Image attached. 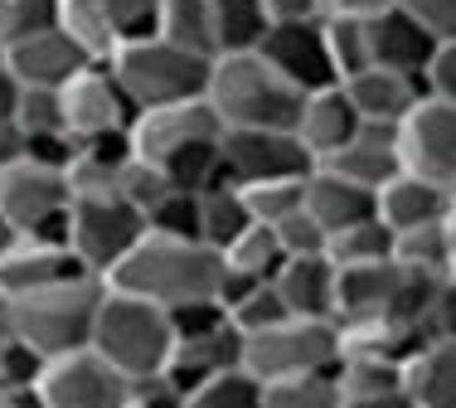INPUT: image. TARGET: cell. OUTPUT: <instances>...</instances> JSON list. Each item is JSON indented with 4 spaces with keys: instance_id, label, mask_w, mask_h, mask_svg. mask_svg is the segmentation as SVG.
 Masks as SVG:
<instances>
[{
    "instance_id": "6",
    "label": "cell",
    "mask_w": 456,
    "mask_h": 408,
    "mask_svg": "<svg viewBox=\"0 0 456 408\" xmlns=\"http://www.w3.org/2000/svg\"><path fill=\"white\" fill-rule=\"evenodd\" d=\"M340 360H345V330L335 316H281L277 326L243 336V364L263 384L335 370Z\"/></svg>"
},
{
    "instance_id": "32",
    "label": "cell",
    "mask_w": 456,
    "mask_h": 408,
    "mask_svg": "<svg viewBox=\"0 0 456 408\" xmlns=\"http://www.w3.org/2000/svg\"><path fill=\"white\" fill-rule=\"evenodd\" d=\"M59 25L88 49V59H112L122 49V35H117L112 15H107L102 0H59Z\"/></svg>"
},
{
    "instance_id": "44",
    "label": "cell",
    "mask_w": 456,
    "mask_h": 408,
    "mask_svg": "<svg viewBox=\"0 0 456 408\" xmlns=\"http://www.w3.org/2000/svg\"><path fill=\"white\" fill-rule=\"evenodd\" d=\"M15 122L29 136L39 132H69V117H63V88H25L20 93V112Z\"/></svg>"
},
{
    "instance_id": "5",
    "label": "cell",
    "mask_w": 456,
    "mask_h": 408,
    "mask_svg": "<svg viewBox=\"0 0 456 408\" xmlns=\"http://www.w3.org/2000/svg\"><path fill=\"white\" fill-rule=\"evenodd\" d=\"M107 69L117 73L122 93L141 107H160V102H184V98H204L214 78V59L209 53H190L160 35L146 39H126L122 49L107 59Z\"/></svg>"
},
{
    "instance_id": "48",
    "label": "cell",
    "mask_w": 456,
    "mask_h": 408,
    "mask_svg": "<svg viewBox=\"0 0 456 408\" xmlns=\"http://www.w3.org/2000/svg\"><path fill=\"white\" fill-rule=\"evenodd\" d=\"M432 336H456V273L442 277L437 302H432Z\"/></svg>"
},
{
    "instance_id": "21",
    "label": "cell",
    "mask_w": 456,
    "mask_h": 408,
    "mask_svg": "<svg viewBox=\"0 0 456 408\" xmlns=\"http://www.w3.org/2000/svg\"><path fill=\"white\" fill-rule=\"evenodd\" d=\"M360 107H354V98L345 93V83H330V88H316L306 93V102H301V117H297V136L311 146V156L330 160L340 146L354 142V132H360Z\"/></svg>"
},
{
    "instance_id": "24",
    "label": "cell",
    "mask_w": 456,
    "mask_h": 408,
    "mask_svg": "<svg viewBox=\"0 0 456 408\" xmlns=\"http://www.w3.org/2000/svg\"><path fill=\"white\" fill-rule=\"evenodd\" d=\"M306 214H316L325 233H340L350 224H364L379 214V190L340 175L335 166H316L306 175Z\"/></svg>"
},
{
    "instance_id": "43",
    "label": "cell",
    "mask_w": 456,
    "mask_h": 408,
    "mask_svg": "<svg viewBox=\"0 0 456 408\" xmlns=\"http://www.w3.org/2000/svg\"><path fill=\"white\" fill-rule=\"evenodd\" d=\"M156 233H175V239H200V190L170 185V195L146 214Z\"/></svg>"
},
{
    "instance_id": "18",
    "label": "cell",
    "mask_w": 456,
    "mask_h": 408,
    "mask_svg": "<svg viewBox=\"0 0 456 408\" xmlns=\"http://www.w3.org/2000/svg\"><path fill=\"white\" fill-rule=\"evenodd\" d=\"M452 209H456V190L432 175H418V170H398L379 190V219L394 233L422 229V224H442V219H452Z\"/></svg>"
},
{
    "instance_id": "46",
    "label": "cell",
    "mask_w": 456,
    "mask_h": 408,
    "mask_svg": "<svg viewBox=\"0 0 456 408\" xmlns=\"http://www.w3.org/2000/svg\"><path fill=\"white\" fill-rule=\"evenodd\" d=\"M102 5H107V15H112L117 35H122V45H126V39L156 35L160 5H166V0H102Z\"/></svg>"
},
{
    "instance_id": "34",
    "label": "cell",
    "mask_w": 456,
    "mask_h": 408,
    "mask_svg": "<svg viewBox=\"0 0 456 408\" xmlns=\"http://www.w3.org/2000/svg\"><path fill=\"white\" fill-rule=\"evenodd\" d=\"M340 370V364H335ZM335 370L316 374H291V379L267 384V408H345V389Z\"/></svg>"
},
{
    "instance_id": "51",
    "label": "cell",
    "mask_w": 456,
    "mask_h": 408,
    "mask_svg": "<svg viewBox=\"0 0 456 408\" xmlns=\"http://www.w3.org/2000/svg\"><path fill=\"white\" fill-rule=\"evenodd\" d=\"M126 408H184V399L166 379H136V394H132Z\"/></svg>"
},
{
    "instance_id": "38",
    "label": "cell",
    "mask_w": 456,
    "mask_h": 408,
    "mask_svg": "<svg viewBox=\"0 0 456 408\" xmlns=\"http://www.w3.org/2000/svg\"><path fill=\"white\" fill-rule=\"evenodd\" d=\"M117 195H122L126 204H136L141 214H151L160 200L170 195L166 166H160V160H151V156H141L136 146H132V156H126L122 170H117Z\"/></svg>"
},
{
    "instance_id": "35",
    "label": "cell",
    "mask_w": 456,
    "mask_h": 408,
    "mask_svg": "<svg viewBox=\"0 0 456 408\" xmlns=\"http://www.w3.org/2000/svg\"><path fill=\"white\" fill-rule=\"evenodd\" d=\"M340 389L345 399H374V394H398L408 384V364L374 360V355H345L340 360Z\"/></svg>"
},
{
    "instance_id": "50",
    "label": "cell",
    "mask_w": 456,
    "mask_h": 408,
    "mask_svg": "<svg viewBox=\"0 0 456 408\" xmlns=\"http://www.w3.org/2000/svg\"><path fill=\"white\" fill-rule=\"evenodd\" d=\"M273 25H301V20H325V0H267Z\"/></svg>"
},
{
    "instance_id": "27",
    "label": "cell",
    "mask_w": 456,
    "mask_h": 408,
    "mask_svg": "<svg viewBox=\"0 0 456 408\" xmlns=\"http://www.w3.org/2000/svg\"><path fill=\"white\" fill-rule=\"evenodd\" d=\"M418 408H456V336H432L408 360V384Z\"/></svg>"
},
{
    "instance_id": "53",
    "label": "cell",
    "mask_w": 456,
    "mask_h": 408,
    "mask_svg": "<svg viewBox=\"0 0 456 408\" xmlns=\"http://www.w3.org/2000/svg\"><path fill=\"white\" fill-rule=\"evenodd\" d=\"M398 0H325V15H354V20H374L384 10H394Z\"/></svg>"
},
{
    "instance_id": "56",
    "label": "cell",
    "mask_w": 456,
    "mask_h": 408,
    "mask_svg": "<svg viewBox=\"0 0 456 408\" xmlns=\"http://www.w3.org/2000/svg\"><path fill=\"white\" fill-rule=\"evenodd\" d=\"M345 408H418L408 389L398 394H374V399H345Z\"/></svg>"
},
{
    "instance_id": "11",
    "label": "cell",
    "mask_w": 456,
    "mask_h": 408,
    "mask_svg": "<svg viewBox=\"0 0 456 408\" xmlns=\"http://www.w3.org/2000/svg\"><path fill=\"white\" fill-rule=\"evenodd\" d=\"M63 117H69V132L78 142H93V136L132 132L136 102L122 93L117 73L102 59V63H88L73 83H63Z\"/></svg>"
},
{
    "instance_id": "25",
    "label": "cell",
    "mask_w": 456,
    "mask_h": 408,
    "mask_svg": "<svg viewBox=\"0 0 456 408\" xmlns=\"http://www.w3.org/2000/svg\"><path fill=\"white\" fill-rule=\"evenodd\" d=\"M398 282H403V263H398V257H374V263H340V321L388 316Z\"/></svg>"
},
{
    "instance_id": "3",
    "label": "cell",
    "mask_w": 456,
    "mask_h": 408,
    "mask_svg": "<svg viewBox=\"0 0 456 408\" xmlns=\"http://www.w3.org/2000/svg\"><path fill=\"white\" fill-rule=\"evenodd\" d=\"M175 340L180 336H175L170 306L107 287L97 326H93V350H102L122 374H132V379H160L170 355H175Z\"/></svg>"
},
{
    "instance_id": "41",
    "label": "cell",
    "mask_w": 456,
    "mask_h": 408,
    "mask_svg": "<svg viewBox=\"0 0 456 408\" xmlns=\"http://www.w3.org/2000/svg\"><path fill=\"white\" fill-rule=\"evenodd\" d=\"M39 370H45V360H39L35 350L25 346V336H20L15 316H10V302L0 297V389L39 379Z\"/></svg>"
},
{
    "instance_id": "52",
    "label": "cell",
    "mask_w": 456,
    "mask_h": 408,
    "mask_svg": "<svg viewBox=\"0 0 456 408\" xmlns=\"http://www.w3.org/2000/svg\"><path fill=\"white\" fill-rule=\"evenodd\" d=\"M25 156H29L25 126H20V122H0V170L15 166V160H25Z\"/></svg>"
},
{
    "instance_id": "55",
    "label": "cell",
    "mask_w": 456,
    "mask_h": 408,
    "mask_svg": "<svg viewBox=\"0 0 456 408\" xmlns=\"http://www.w3.org/2000/svg\"><path fill=\"white\" fill-rule=\"evenodd\" d=\"M0 408H49V404H45V394H39V379H29V384L0 389Z\"/></svg>"
},
{
    "instance_id": "20",
    "label": "cell",
    "mask_w": 456,
    "mask_h": 408,
    "mask_svg": "<svg viewBox=\"0 0 456 408\" xmlns=\"http://www.w3.org/2000/svg\"><path fill=\"white\" fill-rule=\"evenodd\" d=\"M321 166H335L340 175L360 180L369 190H384L388 180L398 175L403 166V126L394 122H360V132H354L350 146H340L330 160H321Z\"/></svg>"
},
{
    "instance_id": "14",
    "label": "cell",
    "mask_w": 456,
    "mask_h": 408,
    "mask_svg": "<svg viewBox=\"0 0 456 408\" xmlns=\"http://www.w3.org/2000/svg\"><path fill=\"white\" fill-rule=\"evenodd\" d=\"M263 53L277 63L281 78H291L301 93H316L340 83L330 59V39H325V20H301V25H273Z\"/></svg>"
},
{
    "instance_id": "26",
    "label": "cell",
    "mask_w": 456,
    "mask_h": 408,
    "mask_svg": "<svg viewBox=\"0 0 456 408\" xmlns=\"http://www.w3.org/2000/svg\"><path fill=\"white\" fill-rule=\"evenodd\" d=\"M340 330H345V355H374V360H398V364H408L432 340L428 326H412V321H398V316L340 321Z\"/></svg>"
},
{
    "instance_id": "37",
    "label": "cell",
    "mask_w": 456,
    "mask_h": 408,
    "mask_svg": "<svg viewBox=\"0 0 456 408\" xmlns=\"http://www.w3.org/2000/svg\"><path fill=\"white\" fill-rule=\"evenodd\" d=\"M394 257H398V263H408V267H422V273H452V233H447V219L394 233Z\"/></svg>"
},
{
    "instance_id": "10",
    "label": "cell",
    "mask_w": 456,
    "mask_h": 408,
    "mask_svg": "<svg viewBox=\"0 0 456 408\" xmlns=\"http://www.w3.org/2000/svg\"><path fill=\"white\" fill-rule=\"evenodd\" d=\"M224 117L214 112L209 93L204 98H184V102H160V107H141L132 122V146L141 156L170 166L175 156L194 151V146L224 142Z\"/></svg>"
},
{
    "instance_id": "29",
    "label": "cell",
    "mask_w": 456,
    "mask_h": 408,
    "mask_svg": "<svg viewBox=\"0 0 456 408\" xmlns=\"http://www.w3.org/2000/svg\"><path fill=\"white\" fill-rule=\"evenodd\" d=\"M273 35L267 0H214V39L219 53H257Z\"/></svg>"
},
{
    "instance_id": "49",
    "label": "cell",
    "mask_w": 456,
    "mask_h": 408,
    "mask_svg": "<svg viewBox=\"0 0 456 408\" xmlns=\"http://www.w3.org/2000/svg\"><path fill=\"white\" fill-rule=\"evenodd\" d=\"M408 10H418L442 39H456V0H403Z\"/></svg>"
},
{
    "instance_id": "2",
    "label": "cell",
    "mask_w": 456,
    "mask_h": 408,
    "mask_svg": "<svg viewBox=\"0 0 456 408\" xmlns=\"http://www.w3.org/2000/svg\"><path fill=\"white\" fill-rule=\"evenodd\" d=\"M102 297H107V277L73 273V277H59V282L35 287L25 297H5V302H10V316H15L25 346L39 360H59L69 350L93 346Z\"/></svg>"
},
{
    "instance_id": "9",
    "label": "cell",
    "mask_w": 456,
    "mask_h": 408,
    "mask_svg": "<svg viewBox=\"0 0 456 408\" xmlns=\"http://www.w3.org/2000/svg\"><path fill=\"white\" fill-rule=\"evenodd\" d=\"M224 166L228 180H297L316 170L311 146L297 136V126H228L224 132Z\"/></svg>"
},
{
    "instance_id": "45",
    "label": "cell",
    "mask_w": 456,
    "mask_h": 408,
    "mask_svg": "<svg viewBox=\"0 0 456 408\" xmlns=\"http://www.w3.org/2000/svg\"><path fill=\"white\" fill-rule=\"evenodd\" d=\"M281 249H287V257H306V253H330V233L321 229L316 214H306V204H301L297 214H287V219L273 224Z\"/></svg>"
},
{
    "instance_id": "8",
    "label": "cell",
    "mask_w": 456,
    "mask_h": 408,
    "mask_svg": "<svg viewBox=\"0 0 456 408\" xmlns=\"http://www.w3.org/2000/svg\"><path fill=\"white\" fill-rule=\"evenodd\" d=\"M39 394L49 408H126L136 394V379L117 370L102 350L83 346L59 360H45Z\"/></svg>"
},
{
    "instance_id": "33",
    "label": "cell",
    "mask_w": 456,
    "mask_h": 408,
    "mask_svg": "<svg viewBox=\"0 0 456 408\" xmlns=\"http://www.w3.org/2000/svg\"><path fill=\"white\" fill-rule=\"evenodd\" d=\"M224 263L233 267V273H243V277H277L281 263H287V249H281V239H277L273 224L253 219V224H248V229L224 249Z\"/></svg>"
},
{
    "instance_id": "19",
    "label": "cell",
    "mask_w": 456,
    "mask_h": 408,
    "mask_svg": "<svg viewBox=\"0 0 456 408\" xmlns=\"http://www.w3.org/2000/svg\"><path fill=\"white\" fill-rule=\"evenodd\" d=\"M233 364H243V330H238L233 321H224V326L200 330V336H180L175 355H170L160 379H166L175 394H190L194 384H204L219 370H233Z\"/></svg>"
},
{
    "instance_id": "42",
    "label": "cell",
    "mask_w": 456,
    "mask_h": 408,
    "mask_svg": "<svg viewBox=\"0 0 456 408\" xmlns=\"http://www.w3.org/2000/svg\"><path fill=\"white\" fill-rule=\"evenodd\" d=\"M243 200H248V209H253V219L277 224V219H287V214H297L301 204H306V175H297V180H253V185H243Z\"/></svg>"
},
{
    "instance_id": "39",
    "label": "cell",
    "mask_w": 456,
    "mask_h": 408,
    "mask_svg": "<svg viewBox=\"0 0 456 408\" xmlns=\"http://www.w3.org/2000/svg\"><path fill=\"white\" fill-rule=\"evenodd\" d=\"M53 25H59V0H0V49L5 53Z\"/></svg>"
},
{
    "instance_id": "16",
    "label": "cell",
    "mask_w": 456,
    "mask_h": 408,
    "mask_svg": "<svg viewBox=\"0 0 456 408\" xmlns=\"http://www.w3.org/2000/svg\"><path fill=\"white\" fill-rule=\"evenodd\" d=\"M5 63L25 88H63V83H73L97 59H88V49H83L63 25H53V29H45V35L15 45L5 53Z\"/></svg>"
},
{
    "instance_id": "36",
    "label": "cell",
    "mask_w": 456,
    "mask_h": 408,
    "mask_svg": "<svg viewBox=\"0 0 456 408\" xmlns=\"http://www.w3.org/2000/svg\"><path fill=\"white\" fill-rule=\"evenodd\" d=\"M325 39H330V59H335V73L354 78V73L374 69V39H369V20H354V15H325Z\"/></svg>"
},
{
    "instance_id": "30",
    "label": "cell",
    "mask_w": 456,
    "mask_h": 408,
    "mask_svg": "<svg viewBox=\"0 0 456 408\" xmlns=\"http://www.w3.org/2000/svg\"><path fill=\"white\" fill-rule=\"evenodd\" d=\"M160 39L190 49V53H209L219 59V39H214V0H166L160 5Z\"/></svg>"
},
{
    "instance_id": "22",
    "label": "cell",
    "mask_w": 456,
    "mask_h": 408,
    "mask_svg": "<svg viewBox=\"0 0 456 408\" xmlns=\"http://www.w3.org/2000/svg\"><path fill=\"white\" fill-rule=\"evenodd\" d=\"M277 292L291 316H335L340 321V263L330 253L287 257L277 273Z\"/></svg>"
},
{
    "instance_id": "15",
    "label": "cell",
    "mask_w": 456,
    "mask_h": 408,
    "mask_svg": "<svg viewBox=\"0 0 456 408\" xmlns=\"http://www.w3.org/2000/svg\"><path fill=\"white\" fill-rule=\"evenodd\" d=\"M369 39H374V63H384V69H398V73H428L432 53H437L442 35L428 25V20L418 15V10H408L403 0H398L394 10H384V15L369 20Z\"/></svg>"
},
{
    "instance_id": "13",
    "label": "cell",
    "mask_w": 456,
    "mask_h": 408,
    "mask_svg": "<svg viewBox=\"0 0 456 408\" xmlns=\"http://www.w3.org/2000/svg\"><path fill=\"white\" fill-rule=\"evenodd\" d=\"M403 166L456 190V102H418V112L403 122Z\"/></svg>"
},
{
    "instance_id": "4",
    "label": "cell",
    "mask_w": 456,
    "mask_h": 408,
    "mask_svg": "<svg viewBox=\"0 0 456 408\" xmlns=\"http://www.w3.org/2000/svg\"><path fill=\"white\" fill-rule=\"evenodd\" d=\"M209 102L224 126H297L306 93L281 78L277 63L257 53H219L209 78Z\"/></svg>"
},
{
    "instance_id": "23",
    "label": "cell",
    "mask_w": 456,
    "mask_h": 408,
    "mask_svg": "<svg viewBox=\"0 0 456 408\" xmlns=\"http://www.w3.org/2000/svg\"><path fill=\"white\" fill-rule=\"evenodd\" d=\"M345 93L354 98V107H360L364 122H394V126H403L408 117L418 112V102L428 98V83H422L418 73H398V69L374 63V69L345 78Z\"/></svg>"
},
{
    "instance_id": "40",
    "label": "cell",
    "mask_w": 456,
    "mask_h": 408,
    "mask_svg": "<svg viewBox=\"0 0 456 408\" xmlns=\"http://www.w3.org/2000/svg\"><path fill=\"white\" fill-rule=\"evenodd\" d=\"M330 257L335 263H374V257H394V229L384 219H364L350 229L330 233Z\"/></svg>"
},
{
    "instance_id": "47",
    "label": "cell",
    "mask_w": 456,
    "mask_h": 408,
    "mask_svg": "<svg viewBox=\"0 0 456 408\" xmlns=\"http://www.w3.org/2000/svg\"><path fill=\"white\" fill-rule=\"evenodd\" d=\"M422 83H428V98L456 102V39H442V45H437L428 73H422Z\"/></svg>"
},
{
    "instance_id": "7",
    "label": "cell",
    "mask_w": 456,
    "mask_h": 408,
    "mask_svg": "<svg viewBox=\"0 0 456 408\" xmlns=\"http://www.w3.org/2000/svg\"><path fill=\"white\" fill-rule=\"evenodd\" d=\"M151 219L126 204L122 195H73V229H69V243L78 253V263L88 273L107 277L126 253L146 239Z\"/></svg>"
},
{
    "instance_id": "57",
    "label": "cell",
    "mask_w": 456,
    "mask_h": 408,
    "mask_svg": "<svg viewBox=\"0 0 456 408\" xmlns=\"http://www.w3.org/2000/svg\"><path fill=\"white\" fill-rule=\"evenodd\" d=\"M15 239H20V224L10 219L5 209H0V249H10V243H15Z\"/></svg>"
},
{
    "instance_id": "17",
    "label": "cell",
    "mask_w": 456,
    "mask_h": 408,
    "mask_svg": "<svg viewBox=\"0 0 456 408\" xmlns=\"http://www.w3.org/2000/svg\"><path fill=\"white\" fill-rule=\"evenodd\" d=\"M88 273L78 263V253L69 243H49L35 239V233H20L10 249H0V297H25L45 282H59V277Z\"/></svg>"
},
{
    "instance_id": "1",
    "label": "cell",
    "mask_w": 456,
    "mask_h": 408,
    "mask_svg": "<svg viewBox=\"0 0 456 408\" xmlns=\"http://www.w3.org/2000/svg\"><path fill=\"white\" fill-rule=\"evenodd\" d=\"M224 273H228L224 253L209 249L204 239H175V233L146 229V239L107 273V287L146 297V302H160V306L175 311V306L219 297Z\"/></svg>"
},
{
    "instance_id": "58",
    "label": "cell",
    "mask_w": 456,
    "mask_h": 408,
    "mask_svg": "<svg viewBox=\"0 0 456 408\" xmlns=\"http://www.w3.org/2000/svg\"><path fill=\"white\" fill-rule=\"evenodd\" d=\"M447 233H452V273H456V209H452V219H447Z\"/></svg>"
},
{
    "instance_id": "12",
    "label": "cell",
    "mask_w": 456,
    "mask_h": 408,
    "mask_svg": "<svg viewBox=\"0 0 456 408\" xmlns=\"http://www.w3.org/2000/svg\"><path fill=\"white\" fill-rule=\"evenodd\" d=\"M69 204H73L69 170L39 166V160H29V156L0 170V209L20 224V233L39 229V224L53 219V214H63Z\"/></svg>"
},
{
    "instance_id": "54",
    "label": "cell",
    "mask_w": 456,
    "mask_h": 408,
    "mask_svg": "<svg viewBox=\"0 0 456 408\" xmlns=\"http://www.w3.org/2000/svg\"><path fill=\"white\" fill-rule=\"evenodd\" d=\"M20 93H25V83L10 73V63L0 59V122H15V112H20Z\"/></svg>"
},
{
    "instance_id": "31",
    "label": "cell",
    "mask_w": 456,
    "mask_h": 408,
    "mask_svg": "<svg viewBox=\"0 0 456 408\" xmlns=\"http://www.w3.org/2000/svg\"><path fill=\"white\" fill-rule=\"evenodd\" d=\"M180 399L184 408H267V384L248 364H233V370H219L204 384H194Z\"/></svg>"
},
{
    "instance_id": "28",
    "label": "cell",
    "mask_w": 456,
    "mask_h": 408,
    "mask_svg": "<svg viewBox=\"0 0 456 408\" xmlns=\"http://www.w3.org/2000/svg\"><path fill=\"white\" fill-rule=\"evenodd\" d=\"M248 224H253V209H248L238 180H214V185L200 190V239L209 243V249L224 253Z\"/></svg>"
}]
</instances>
